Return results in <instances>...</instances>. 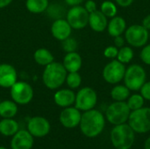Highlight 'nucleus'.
<instances>
[{
    "label": "nucleus",
    "instance_id": "14",
    "mask_svg": "<svg viewBox=\"0 0 150 149\" xmlns=\"http://www.w3.org/2000/svg\"><path fill=\"white\" fill-rule=\"evenodd\" d=\"M50 32L52 36L59 40L62 41L65 39L71 36L72 33V27L66 20V18H57L54 19L51 25Z\"/></svg>",
    "mask_w": 150,
    "mask_h": 149
},
{
    "label": "nucleus",
    "instance_id": "6",
    "mask_svg": "<svg viewBox=\"0 0 150 149\" xmlns=\"http://www.w3.org/2000/svg\"><path fill=\"white\" fill-rule=\"evenodd\" d=\"M130 111L125 101H115L106 109L105 117L111 124L117 126L124 124L128 120Z\"/></svg>",
    "mask_w": 150,
    "mask_h": 149
},
{
    "label": "nucleus",
    "instance_id": "2",
    "mask_svg": "<svg viewBox=\"0 0 150 149\" xmlns=\"http://www.w3.org/2000/svg\"><path fill=\"white\" fill-rule=\"evenodd\" d=\"M67 70L62 62L53 61L52 63L44 67L42 73V82L44 85L49 90H58L65 83L67 76Z\"/></svg>",
    "mask_w": 150,
    "mask_h": 149
},
{
    "label": "nucleus",
    "instance_id": "32",
    "mask_svg": "<svg viewBox=\"0 0 150 149\" xmlns=\"http://www.w3.org/2000/svg\"><path fill=\"white\" fill-rule=\"evenodd\" d=\"M141 60L147 65H150V44L145 45L140 54Z\"/></svg>",
    "mask_w": 150,
    "mask_h": 149
},
{
    "label": "nucleus",
    "instance_id": "13",
    "mask_svg": "<svg viewBox=\"0 0 150 149\" xmlns=\"http://www.w3.org/2000/svg\"><path fill=\"white\" fill-rule=\"evenodd\" d=\"M82 114L76 107L69 106L64 108L59 116L60 123L65 128H75L79 126Z\"/></svg>",
    "mask_w": 150,
    "mask_h": 149
},
{
    "label": "nucleus",
    "instance_id": "10",
    "mask_svg": "<svg viewBox=\"0 0 150 149\" xmlns=\"http://www.w3.org/2000/svg\"><path fill=\"white\" fill-rule=\"evenodd\" d=\"M90 13L82 5L72 6L66 13V20L72 29L81 30L87 26Z\"/></svg>",
    "mask_w": 150,
    "mask_h": 149
},
{
    "label": "nucleus",
    "instance_id": "3",
    "mask_svg": "<svg viewBox=\"0 0 150 149\" xmlns=\"http://www.w3.org/2000/svg\"><path fill=\"white\" fill-rule=\"evenodd\" d=\"M111 141L116 149H130L134 142V131L125 123L117 125L111 132Z\"/></svg>",
    "mask_w": 150,
    "mask_h": 149
},
{
    "label": "nucleus",
    "instance_id": "26",
    "mask_svg": "<svg viewBox=\"0 0 150 149\" xmlns=\"http://www.w3.org/2000/svg\"><path fill=\"white\" fill-rule=\"evenodd\" d=\"M134 53L130 47H122L119 49L117 60L123 64L129 63L134 58Z\"/></svg>",
    "mask_w": 150,
    "mask_h": 149
},
{
    "label": "nucleus",
    "instance_id": "34",
    "mask_svg": "<svg viewBox=\"0 0 150 149\" xmlns=\"http://www.w3.org/2000/svg\"><path fill=\"white\" fill-rule=\"evenodd\" d=\"M141 95L144 99L150 101V82H146L141 88Z\"/></svg>",
    "mask_w": 150,
    "mask_h": 149
},
{
    "label": "nucleus",
    "instance_id": "43",
    "mask_svg": "<svg viewBox=\"0 0 150 149\" xmlns=\"http://www.w3.org/2000/svg\"><path fill=\"white\" fill-rule=\"evenodd\" d=\"M149 38H150V32H149Z\"/></svg>",
    "mask_w": 150,
    "mask_h": 149
},
{
    "label": "nucleus",
    "instance_id": "16",
    "mask_svg": "<svg viewBox=\"0 0 150 149\" xmlns=\"http://www.w3.org/2000/svg\"><path fill=\"white\" fill-rule=\"evenodd\" d=\"M34 143L33 136L27 130H18L11 141V149H32Z\"/></svg>",
    "mask_w": 150,
    "mask_h": 149
},
{
    "label": "nucleus",
    "instance_id": "4",
    "mask_svg": "<svg viewBox=\"0 0 150 149\" xmlns=\"http://www.w3.org/2000/svg\"><path fill=\"white\" fill-rule=\"evenodd\" d=\"M146 71L138 64H132L126 68L124 76V83L130 90L134 91L140 90L142 85L146 83Z\"/></svg>",
    "mask_w": 150,
    "mask_h": 149
},
{
    "label": "nucleus",
    "instance_id": "38",
    "mask_svg": "<svg viewBox=\"0 0 150 149\" xmlns=\"http://www.w3.org/2000/svg\"><path fill=\"white\" fill-rule=\"evenodd\" d=\"M84 0H64V2L66 3V4H68L69 6L72 7V6H76V5H81V4L83 2Z\"/></svg>",
    "mask_w": 150,
    "mask_h": 149
},
{
    "label": "nucleus",
    "instance_id": "20",
    "mask_svg": "<svg viewBox=\"0 0 150 149\" xmlns=\"http://www.w3.org/2000/svg\"><path fill=\"white\" fill-rule=\"evenodd\" d=\"M107 31L112 37H116L122 35V33L127 29V22L126 20L120 16H115L112 18V19L108 22Z\"/></svg>",
    "mask_w": 150,
    "mask_h": 149
},
{
    "label": "nucleus",
    "instance_id": "17",
    "mask_svg": "<svg viewBox=\"0 0 150 149\" xmlns=\"http://www.w3.org/2000/svg\"><path fill=\"white\" fill-rule=\"evenodd\" d=\"M76 93L71 89H61L54 94V101L59 107L66 108L75 104Z\"/></svg>",
    "mask_w": 150,
    "mask_h": 149
},
{
    "label": "nucleus",
    "instance_id": "11",
    "mask_svg": "<svg viewBox=\"0 0 150 149\" xmlns=\"http://www.w3.org/2000/svg\"><path fill=\"white\" fill-rule=\"evenodd\" d=\"M126 67L118 60H112L107 63L102 72L103 78L110 84H116L121 82L124 78Z\"/></svg>",
    "mask_w": 150,
    "mask_h": 149
},
{
    "label": "nucleus",
    "instance_id": "9",
    "mask_svg": "<svg viewBox=\"0 0 150 149\" xmlns=\"http://www.w3.org/2000/svg\"><path fill=\"white\" fill-rule=\"evenodd\" d=\"M97 102V92L91 87H83L76 94L75 107H76L80 111L86 112L94 109Z\"/></svg>",
    "mask_w": 150,
    "mask_h": 149
},
{
    "label": "nucleus",
    "instance_id": "30",
    "mask_svg": "<svg viewBox=\"0 0 150 149\" xmlns=\"http://www.w3.org/2000/svg\"><path fill=\"white\" fill-rule=\"evenodd\" d=\"M45 12H47L50 18H54V19H57V18H62V15L64 13V9L59 4H49L48 7Z\"/></svg>",
    "mask_w": 150,
    "mask_h": 149
},
{
    "label": "nucleus",
    "instance_id": "5",
    "mask_svg": "<svg viewBox=\"0 0 150 149\" xmlns=\"http://www.w3.org/2000/svg\"><path fill=\"white\" fill-rule=\"evenodd\" d=\"M128 125L138 133H145L150 131V108L142 107L130 112Z\"/></svg>",
    "mask_w": 150,
    "mask_h": 149
},
{
    "label": "nucleus",
    "instance_id": "31",
    "mask_svg": "<svg viewBox=\"0 0 150 149\" xmlns=\"http://www.w3.org/2000/svg\"><path fill=\"white\" fill-rule=\"evenodd\" d=\"M62 47L66 53L75 52V51H76V49L78 47L77 40L75 38H72L70 36L62 41Z\"/></svg>",
    "mask_w": 150,
    "mask_h": 149
},
{
    "label": "nucleus",
    "instance_id": "41",
    "mask_svg": "<svg viewBox=\"0 0 150 149\" xmlns=\"http://www.w3.org/2000/svg\"><path fill=\"white\" fill-rule=\"evenodd\" d=\"M144 149H150V137L148 138L144 144Z\"/></svg>",
    "mask_w": 150,
    "mask_h": 149
},
{
    "label": "nucleus",
    "instance_id": "35",
    "mask_svg": "<svg viewBox=\"0 0 150 149\" xmlns=\"http://www.w3.org/2000/svg\"><path fill=\"white\" fill-rule=\"evenodd\" d=\"M85 10L89 12V13H91L95 11H97V4L95 3V1L93 0H87L84 4V6Z\"/></svg>",
    "mask_w": 150,
    "mask_h": 149
},
{
    "label": "nucleus",
    "instance_id": "8",
    "mask_svg": "<svg viewBox=\"0 0 150 149\" xmlns=\"http://www.w3.org/2000/svg\"><path fill=\"white\" fill-rule=\"evenodd\" d=\"M125 39L130 46L142 47L147 44L149 39V32L142 25H132L126 29Z\"/></svg>",
    "mask_w": 150,
    "mask_h": 149
},
{
    "label": "nucleus",
    "instance_id": "15",
    "mask_svg": "<svg viewBox=\"0 0 150 149\" xmlns=\"http://www.w3.org/2000/svg\"><path fill=\"white\" fill-rule=\"evenodd\" d=\"M18 81L16 68L9 63L0 64V87L10 89Z\"/></svg>",
    "mask_w": 150,
    "mask_h": 149
},
{
    "label": "nucleus",
    "instance_id": "37",
    "mask_svg": "<svg viewBox=\"0 0 150 149\" xmlns=\"http://www.w3.org/2000/svg\"><path fill=\"white\" fill-rule=\"evenodd\" d=\"M115 1L121 7H128L134 3V0H115Z\"/></svg>",
    "mask_w": 150,
    "mask_h": 149
},
{
    "label": "nucleus",
    "instance_id": "19",
    "mask_svg": "<svg viewBox=\"0 0 150 149\" xmlns=\"http://www.w3.org/2000/svg\"><path fill=\"white\" fill-rule=\"evenodd\" d=\"M62 64L67 72H78L82 68L83 60L76 51L66 53L63 57Z\"/></svg>",
    "mask_w": 150,
    "mask_h": 149
},
{
    "label": "nucleus",
    "instance_id": "39",
    "mask_svg": "<svg viewBox=\"0 0 150 149\" xmlns=\"http://www.w3.org/2000/svg\"><path fill=\"white\" fill-rule=\"evenodd\" d=\"M142 25H143L146 29L150 30V14L147 15L143 20H142Z\"/></svg>",
    "mask_w": 150,
    "mask_h": 149
},
{
    "label": "nucleus",
    "instance_id": "27",
    "mask_svg": "<svg viewBox=\"0 0 150 149\" xmlns=\"http://www.w3.org/2000/svg\"><path fill=\"white\" fill-rule=\"evenodd\" d=\"M65 83L69 89H77L82 83V76L78 72H68Z\"/></svg>",
    "mask_w": 150,
    "mask_h": 149
},
{
    "label": "nucleus",
    "instance_id": "1",
    "mask_svg": "<svg viewBox=\"0 0 150 149\" xmlns=\"http://www.w3.org/2000/svg\"><path fill=\"white\" fill-rule=\"evenodd\" d=\"M105 125L104 115L98 110H89L82 114L80 121V129L86 137L95 138L99 135Z\"/></svg>",
    "mask_w": 150,
    "mask_h": 149
},
{
    "label": "nucleus",
    "instance_id": "42",
    "mask_svg": "<svg viewBox=\"0 0 150 149\" xmlns=\"http://www.w3.org/2000/svg\"><path fill=\"white\" fill-rule=\"evenodd\" d=\"M0 149H7V148H4V147H0Z\"/></svg>",
    "mask_w": 150,
    "mask_h": 149
},
{
    "label": "nucleus",
    "instance_id": "22",
    "mask_svg": "<svg viewBox=\"0 0 150 149\" xmlns=\"http://www.w3.org/2000/svg\"><path fill=\"white\" fill-rule=\"evenodd\" d=\"M18 113V105L13 100H4L0 102V117L3 119H12Z\"/></svg>",
    "mask_w": 150,
    "mask_h": 149
},
{
    "label": "nucleus",
    "instance_id": "25",
    "mask_svg": "<svg viewBox=\"0 0 150 149\" xmlns=\"http://www.w3.org/2000/svg\"><path fill=\"white\" fill-rule=\"evenodd\" d=\"M130 96V90L126 85H116L111 90V97L114 101H125Z\"/></svg>",
    "mask_w": 150,
    "mask_h": 149
},
{
    "label": "nucleus",
    "instance_id": "29",
    "mask_svg": "<svg viewBox=\"0 0 150 149\" xmlns=\"http://www.w3.org/2000/svg\"><path fill=\"white\" fill-rule=\"evenodd\" d=\"M100 11L107 17V18H113L116 16L118 10L116 7V4L112 1H104L101 4Z\"/></svg>",
    "mask_w": 150,
    "mask_h": 149
},
{
    "label": "nucleus",
    "instance_id": "33",
    "mask_svg": "<svg viewBox=\"0 0 150 149\" xmlns=\"http://www.w3.org/2000/svg\"><path fill=\"white\" fill-rule=\"evenodd\" d=\"M119 49L115 46H109L104 51V55L108 59H115L118 55Z\"/></svg>",
    "mask_w": 150,
    "mask_h": 149
},
{
    "label": "nucleus",
    "instance_id": "7",
    "mask_svg": "<svg viewBox=\"0 0 150 149\" xmlns=\"http://www.w3.org/2000/svg\"><path fill=\"white\" fill-rule=\"evenodd\" d=\"M10 94L11 100L17 105H28L33 98L34 91L30 83L25 81H17L11 88Z\"/></svg>",
    "mask_w": 150,
    "mask_h": 149
},
{
    "label": "nucleus",
    "instance_id": "36",
    "mask_svg": "<svg viewBox=\"0 0 150 149\" xmlns=\"http://www.w3.org/2000/svg\"><path fill=\"white\" fill-rule=\"evenodd\" d=\"M124 44H125V39L121 35L114 37V45H115V47L120 48V47H124Z\"/></svg>",
    "mask_w": 150,
    "mask_h": 149
},
{
    "label": "nucleus",
    "instance_id": "24",
    "mask_svg": "<svg viewBox=\"0 0 150 149\" xmlns=\"http://www.w3.org/2000/svg\"><path fill=\"white\" fill-rule=\"evenodd\" d=\"M26 10L33 14H40L47 11L49 0H25Z\"/></svg>",
    "mask_w": 150,
    "mask_h": 149
},
{
    "label": "nucleus",
    "instance_id": "18",
    "mask_svg": "<svg viewBox=\"0 0 150 149\" xmlns=\"http://www.w3.org/2000/svg\"><path fill=\"white\" fill-rule=\"evenodd\" d=\"M90 27L97 32H102L107 28L108 20L107 17L101 11H95L89 15V23Z\"/></svg>",
    "mask_w": 150,
    "mask_h": 149
},
{
    "label": "nucleus",
    "instance_id": "28",
    "mask_svg": "<svg viewBox=\"0 0 150 149\" xmlns=\"http://www.w3.org/2000/svg\"><path fill=\"white\" fill-rule=\"evenodd\" d=\"M144 97L141 94H134L127 98V105L131 111L138 110L144 105Z\"/></svg>",
    "mask_w": 150,
    "mask_h": 149
},
{
    "label": "nucleus",
    "instance_id": "40",
    "mask_svg": "<svg viewBox=\"0 0 150 149\" xmlns=\"http://www.w3.org/2000/svg\"><path fill=\"white\" fill-rule=\"evenodd\" d=\"M14 0H0V9H4L10 5Z\"/></svg>",
    "mask_w": 150,
    "mask_h": 149
},
{
    "label": "nucleus",
    "instance_id": "12",
    "mask_svg": "<svg viewBox=\"0 0 150 149\" xmlns=\"http://www.w3.org/2000/svg\"><path fill=\"white\" fill-rule=\"evenodd\" d=\"M49 121L41 116H35L29 119L27 124V131L35 138H42L50 132Z\"/></svg>",
    "mask_w": 150,
    "mask_h": 149
},
{
    "label": "nucleus",
    "instance_id": "21",
    "mask_svg": "<svg viewBox=\"0 0 150 149\" xmlns=\"http://www.w3.org/2000/svg\"><path fill=\"white\" fill-rule=\"evenodd\" d=\"M33 59L38 65L42 67H46L47 65L54 61V57L51 51L45 47H40L35 50L33 54Z\"/></svg>",
    "mask_w": 150,
    "mask_h": 149
},
{
    "label": "nucleus",
    "instance_id": "23",
    "mask_svg": "<svg viewBox=\"0 0 150 149\" xmlns=\"http://www.w3.org/2000/svg\"><path fill=\"white\" fill-rule=\"evenodd\" d=\"M18 124L12 119H3L0 120V133L4 136H13L19 129Z\"/></svg>",
    "mask_w": 150,
    "mask_h": 149
}]
</instances>
